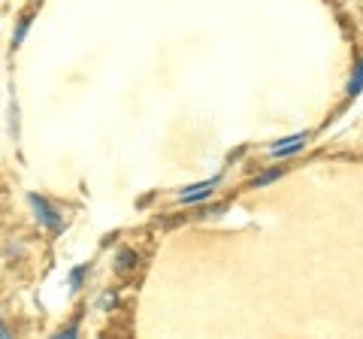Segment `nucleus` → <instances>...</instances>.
<instances>
[{"mask_svg":"<svg viewBox=\"0 0 363 339\" xmlns=\"http://www.w3.org/2000/svg\"><path fill=\"white\" fill-rule=\"evenodd\" d=\"M9 336V330H6V324H0V339H6Z\"/></svg>","mask_w":363,"mask_h":339,"instance_id":"1a4fd4ad","label":"nucleus"},{"mask_svg":"<svg viewBox=\"0 0 363 339\" xmlns=\"http://www.w3.org/2000/svg\"><path fill=\"white\" fill-rule=\"evenodd\" d=\"M28 200H30L33 212H37V218L45 224V228H49V230H55V233H58V230H64V221H61V216H58V209H55L49 200H45V197H40V194H30Z\"/></svg>","mask_w":363,"mask_h":339,"instance_id":"f257e3e1","label":"nucleus"},{"mask_svg":"<svg viewBox=\"0 0 363 339\" xmlns=\"http://www.w3.org/2000/svg\"><path fill=\"white\" fill-rule=\"evenodd\" d=\"M133 267H136V252H128V248L118 252V257H116V269H118V273H130Z\"/></svg>","mask_w":363,"mask_h":339,"instance_id":"20e7f679","label":"nucleus"},{"mask_svg":"<svg viewBox=\"0 0 363 339\" xmlns=\"http://www.w3.org/2000/svg\"><path fill=\"white\" fill-rule=\"evenodd\" d=\"M218 185V179H209V182H200V185H191L188 191H182V203H197V200H206L212 194V188Z\"/></svg>","mask_w":363,"mask_h":339,"instance_id":"7ed1b4c3","label":"nucleus"},{"mask_svg":"<svg viewBox=\"0 0 363 339\" xmlns=\"http://www.w3.org/2000/svg\"><path fill=\"white\" fill-rule=\"evenodd\" d=\"M28 28H30V16H21V18H18V28H16V33H13V49L21 46V40H25Z\"/></svg>","mask_w":363,"mask_h":339,"instance_id":"39448f33","label":"nucleus"},{"mask_svg":"<svg viewBox=\"0 0 363 339\" xmlns=\"http://www.w3.org/2000/svg\"><path fill=\"white\" fill-rule=\"evenodd\" d=\"M88 276V267H76L73 273H70V288L79 291V285H82V279Z\"/></svg>","mask_w":363,"mask_h":339,"instance_id":"0eeeda50","label":"nucleus"},{"mask_svg":"<svg viewBox=\"0 0 363 339\" xmlns=\"http://www.w3.org/2000/svg\"><path fill=\"white\" fill-rule=\"evenodd\" d=\"M360 88H363V61H357V67H354V79L348 82V94L351 97L360 94Z\"/></svg>","mask_w":363,"mask_h":339,"instance_id":"423d86ee","label":"nucleus"},{"mask_svg":"<svg viewBox=\"0 0 363 339\" xmlns=\"http://www.w3.org/2000/svg\"><path fill=\"white\" fill-rule=\"evenodd\" d=\"M303 145H306V133H294V137H288V140H281V143L272 145L269 155H272V157H285V155L300 152Z\"/></svg>","mask_w":363,"mask_h":339,"instance_id":"f03ea898","label":"nucleus"},{"mask_svg":"<svg viewBox=\"0 0 363 339\" xmlns=\"http://www.w3.org/2000/svg\"><path fill=\"white\" fill-rule=\"evenodd\" d=\"M276 176H279V170H272V173H267V176H260V179H257V182H255V185H267V182H272V179H276Z\"/></svg>","mask_w":363,"mask_h":339,"instance_id":"6e6552de","label":"nucleus"}]
</instances>
